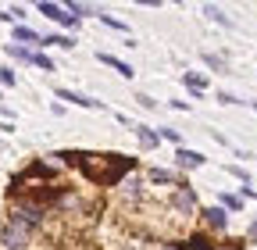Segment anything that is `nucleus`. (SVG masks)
Wrapping results in <instances>:
<instances>
[{
    "label": "nucleus",
    "instance_id": "f257e3e1",
    "mask_svg": "<svg viewBox=\"0 0 257 250\" xmlns=\"http://www.w3.org/2000/svg\"><path fill=\"white\" fill-rule=\"evenodd\" d=\"M54 158L68 161L75 168H82V175L96 186H114L125 172H133V158L125 154H86V150H64V154H54Z\"/></svg>",
    "mask_w": 257,
    "mask_h": 250
},
{
    "label": "nucleus",
    "instance_id": "f03ea898",
    "mask_svg": "<svg viewBox=\"0 0 257 250\" xmlns=\"http://www.w3.org/2000/svg\"><path fill=\"white\" fill-rule=\"evenodd\" d=\"M43 214H47L43 204H36V200H22V204H15V211H11V222L32 229V225H40V222H43Z\"/></svg>",
    "mask_w": 257,
    "mask_h": 250
},
{
    "label": "nucleus",
    "instance_id": "7ed1b4c3",
    "mask_svg": "<svg viewBox=\"0 0 257 250\" xmlns=\"http://www.w3.org/2000/svg\"><path fill=\"white\" fill-rule=\"evenodd\" d=\"M29 239H32V229H25L18 222H8L4 232H0V246H4V250H25Z\"/></svg>",
    "mask_w": 257,
    "mask_h": 250
},
{
    "label": "nucleus",
    "instance_id": "20e7f679",
    "mask_svg": "<svg viewBox=\"0 0 257 250\" xmlns=\"http://www.w3.org/2000/svg\"><path fill=\"white\" fill-rule=\"evenodd\" d=\"M172 207H175L179 218H193V211H197V193H193L186 182H179L175 193H172Z\"/></svg>",
    "mask_w": 257,
    "mask_h": 250
},
{
    "label": "nucleus",
    "instance_id": "39448f33",
    "mask_svg": "<svg viewBox=\"0 0 257 250\" xmlns=\"http://www.w3.org/2000/svg\"><path fill=\"white\" fill-rule=\"evenodd\" d=\"M179 250H243L239 239H225V243H211L207 236H189L179 243Z\"/></svg>",
    "mask_w": 257,
    "mask_h": 250
},
{
    "label": "nucleus",
    "instance_id": "423d86ee",
    "mask_svg": "<svg viewBox=\"0 0 257 250\" xmlns=\"http://www.w3.org/2000/svg\"><path fill=\"white\" fill-rule=\"evenodd\" d=\"M40 15H47L50 22H57V25H64V29H75V25H79V18H75L68 8L50 4V0H43V4H40Z\"/></svg>",
    "mask_w": 257,
    "mask_h": 250
},
{
    "label": "nucleus",
    "instance_id": "0eeeda50",
    "mask_svg": "<svg viewBox=\"0 0 257 250\" xmlns=\"http://www.w3.org/2000/svg\"><path fill=\"white\" fill-rule=\"evenodd\" d=\"M204 225L214 229V232H225V225H229V211H225V207H207L204 211Z\"/></svg>",
    "mask_w": 257,
    "mask_h": 250
},
{
    "label": "nucleus",
    "instance_id": "6e6552de",
    "mask_svg": "<svg viewBox=\"0 0 257 250\" xmlns=\"http://www.w3.org/2000/svg\"><path fill=\"white\" fill-rule=\"evenodd\" d=\"M175 165H179V168H200V165H204V154L179 147V150H175Z\"/></svg>",
    "mask_w": 257,
    "mask_h": 250
},
{
    "label": "nucleus",
    "instance_id": "1a4fd4ad",
    "mask_svg": "<svg viewBox=\"0 0 257 250\" xmlns=\"http://www.w3.org/2000/svg\"><path fill=\"white\" fill-rule=\"evenodd\" d=\"M96 61H100V65H107V68H114L118 75H125V79H133L136 72H133V65H125V61H118L114 54H96Z\"/></svg>",
    "mask_w": 257,
    "mask_h": 250
},
{
    "label": "nucleus",
    "instance_id": "9d476101",
    "mask_svg": "<svg viewBox=\"0 0 257 250\" xmlns=\"http://www.w3.org/2000/svg\"><path fill=\"white\" fill-rule=\"evenodd\" d=\"M57 97H61V100H72V104H79V107H100V100L82 97V93H75V89H57Z\"/></svg>",
    "mask_w": 257,
    "mask_h": 250
},
{
    "label": "nucleus",
    "instance_id": "9b49d317",
    "mask_svg": "<svg viewBox=\"0 0 257 250\" xmlns=\"http://www.w3.org/2000/svg\"><path fill=\"white\" fill-rule=\"evenodd\" d=\"M15 43H40L43 47V36L36 29H29V25H15Z\"/></svg>",
    "mask_w": 257,
    "mask_h": 250
},
{
    "label": "nucleus",
    "instance_id": "f8f14e48",
    "mask_svg": "<svg viewBox=\"0 0 257 250\" xmlns=\"http://www.w3.org/2000/svg\"><path fill=\"white\" fill-rule=\"evenodd\" d=\"M136 140H140L143 150H154V147L161 143V136H157L154 129H147V125H136Z\"/></svg>",
    "mask_w": 257,
    "mask_h": 250
},
{
    "label": "nucleus",
    "instance_id": "ddd939ff",
    "mask_svg": "<svg viewBox=\"0 0 257 250\" xmlns=\"http://www.w3.org/2000/svg\"><path fill=\"white\" fill-rule=\"evenodd\" d=\"M150 182H157V186H179V179H175V172H168V168H150V175H147Z\"/></svg>",
    "mask_w": 257,
    "mask_h": 250
},
{
    "label": "nucleus",
    "instance_id": "4468645a",
    "mask_svg": "<svg viewBox=\"0 0 257 250\" xmlns=\"http://www.w3.org/2000/svg\"><path fill=\"white\" fill-rule=\"evenodd\" d=\"M121 193H125V200H140L143 197V182L140 179H125L121 182Z\"/></svg>",
    "mask_w": 257,
    "mask_h": 250
},
{
    "label": "nucleus",
    "instance_id": "2eb2a0df",
    "mask_svg": "<svg viewBox=\"0 0 257 250\" xmlns=\"http://www.w3.org/2000/svg\"><path fill=\"white\" fill-rule=\"evenodd\" d=\"M182 82H186L193 93H197V97H200V93L207 89V79H204V75H197V72H186V75H182Z\"/></svg>",
    "mask_w": 257,
    "mask_h": 250
},
{
    "label": "nucleus",
    "instance_id": "dca6fc26",
    "mask_svg": "<svg viewBox=\"0 0 257 250\" xmlns=\"http://www.w3.org/2000/svg\"><path fill=\"white\" fill-rule=\"evenodd\" d=\"M221 207H225V211H243V197H236V193H221Z\"/></svg>",
    "mask_w": 257,
    "mask_h": 250
},
{
    "label": "nucleus",
    "instance_id": "f3484780",
    "mask_svg": "<svg viewBox=\"0 0 257 250\" xmlns=\"http://www.w3.org/2000/svg\"><path fill=\"white\" fill-rule=\"evenodd\" d=\"M43 47H64V50H72V47H75V40H72V36H47V40H43Z\"/></svg>",
    "mask_w": 257,
    "mask_h": 250
},
{
    "label": "nucleus",
    "instance_id": "a211bd4d",
    "mask_svg": "<svg viewBox=\"0 0 257 250\" xmlns=\"http://www.w3.org/2000/svg\"><path fill=\"white\" fill-rule=\"evenodd\" d=\"M8 54H11V57H18V61H29V65H32V54H36V50H29V47H18V43H11V47H8Z\"/></svg>",
    "mask_w": 257,
    "mask_h": 250
},
{
    "label": "nucleus",
    "instance_id": "6ab92c4d",
    "mask_svg": "<svg viewBox=\"0 0 257 250\" xmlns=\"http://www.w3.org/2000/svg\"><path fill=\"white\" fill-rule=\"evenodd\" d=\"M32 65H36V68H43V72H54V61H50L47 54H32Z\"/></svg>",
    "mask_w": 257,
    "mask_h": 250
},
{
    "label": "nucleus",
    "instance_id": "aec40b11",
    "mask_svg": "<svg viewBox=\"0 0 257 250\" xmlns=\"http://www.w3.org/2000/svg\"><path fill=\"white\" fill-rule=\"evenodd\" d=\"M100 22H104L107 29H118V33H128V25H125V22H118V18H111V15H100Z\"/></svg>",
    "mask_w": 257,
    "mask_h": 250
},
{
    "label": "nucleus",
    "instance_id": "412c9836",
    "mask_svg": "<svg viewBox=\"0 0 257 250\" xmlns=\"http://www.w3.org/2000/svg\"><path fill=\"white\" fill-rule=\"evenodd\" d=\"M204 15H207V18H211V22H221V25H229V18H225V15H221V11H218V8H211V4H207V8H204Z\"/></svg>",
    "mask_w": 257,
    "mask_h": 250
},
{
    "label": "nucleus",
    "instance_id": "4be33fe9",
    "mask_svg": "<svg viewBox=\"0 0 257 250\" xmlns=\"http://www.w3.org/2000/svg\"><path fill=\"white\" fill-rule=\"evenodd\" d=\"M68 11H72L75 18H82V15H89L93 8H89V4H68Z\"/></svg>",
    "mask_w": 257,
    "mask_h": 250
},
{
    "label": "nucleus",
    "instance_id": "5701e85b",
    "mask_svg": "<svg viewBox=\"0 0 257 250\" xmlns=\"http://www.w3.org/2000/svg\"><path fill=\"white\" fill-rule=\"evenodd\" d=\"M157 136H161V140H172V143H179V140H182V136H179V129H161Z\"/></svg>",
    "mask_w": 257,
    "mask_h": 250
},
{
    "label": "nucleus",
    "instance_id": "b1692460",
    "mask_svg": "<svg viewBox=\"0 0 257 250\" xmlns=\"http://www.w3.org/2000/svg\"><path fill=\"white\" fill-rule=\"evenodd\" d=\"M0 82H4V86H15V72H11V68H0Z\"/></svg>",
    "mask_w": 257,
    "mask_h": 250
},
{
    "label": "nucleus",
    "instance_id": "393cba45",
    "mask_svg": "<svg viewBox=\"0 0 257 250\" xmlns=\"http://www.w3.org/2000/svg\"><path fill=\"white\" fill-rule=\"evenodd\" d=\"M136 100H140V107H147V111H150V107H154V104H157V100H154V97H147V93H140V97H136Z\"/></svg>",
    "mask_w": 257,
    "mask_h": 250
},
{
    "label": "nucleus",
    "instance_id": "a878e982",
    "mask_svg": "<svg viewBox=\"0 0 257 250\" xmlns=\"http://www.w3.org/2000/svg\"><path fill=\"white\" fill-rule=\"evenodd\" d=\"M204 61H207V65H211V68H225V61H221V57H214V54H207Z\"/></svg>",
    "mask_w": 257,
    "mask_h": 250
},
{
    "label": "nucleus",
    "instance_id": "bb28decb",
    "mask_svg": "<svg viewBox=\"0 0 257 250\" xmlns=\"http://www.w3.org/2000/svg\"><path fill=\"white\" fill-rule=\"evenodd\" d=\"M250 239H257V222H253V225H250Z\"/></svg>",
    "mask_w": 257,
    "mask_h": 250
},
{
    "label": "nucleus",
    "instance_id": "cd10ccee",
    "mask_svg": "<svg viewBox=\"0 0 257 250\" xmlns=\"http://www.w3.org/2000/svg\"><path fill=\"white\" fill-rule=\"evenodd\" d=\"M253 111H257V100H253Z\"/></svg>",
    "mask_w": 257,
    "mask_h": 250
}]
</instances>
